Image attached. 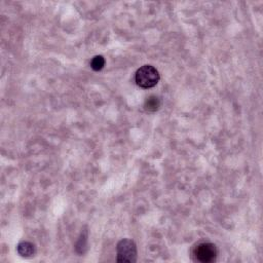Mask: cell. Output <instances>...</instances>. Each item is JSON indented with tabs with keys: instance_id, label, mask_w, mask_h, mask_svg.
<instances>
[{
	"instance_id": "cell-5",
	"label": "cell",
	"mask_w": 263,
	"mask_h": 263,
	"mask_svg": "<svg viewBox=\"0 0 263 263\" xmlns=\"http://www.w3.org/2000/svg\"><path fill=\"white\" fill-rule=\"evenodd\" d=\"M160 104L161 103H160L159 98H157V97H154V96H152V97H149L146 100V102H145V108L148 111H155V110L159 109Z\"/></svg>"
},
{
	"instance_id": "cell-4",
	"label": "cell",
	"mask_w": 263,
	"mask_h": 263,
	"mask_svg": "<svg viewBox=\"0 0 263 263\" xmlns=\"http://www.w3.org/2000/svg\"><path fill=\"white\" fill-rule=\"evenodd\" d=\"M18 252L23 257H31L35 253L34 245L29 242H22L18 246Z\"/></svg>"
},
{
	"instance_id": "cell-2",
	"label": "cell",
	"mask_w": 263,
	"mask_h": 263,
	"mask_svg": "<svg viewBox=\"0 0 263 263\" xmlns=\"http://www.w3.org/2000/svg\"><path fill=\"white\" fill-rule=\"evenodd\" d=\"M137 259V248L132 240H122L117 245L118 262H135Z\"/></svg>"
},
{
	"instance_id": "cell-3",
	"label": "cell",
	"mask_w": 263,
	"mask_h": 263,
	"mask_svg": "<svg viewBox=\"0 0 263 263\" xmlns=\"http://www.w3.org/2000/svg\"><path fill=\"white\" fill-rule=\"evenodd\" d=\"M194 256L198 262L210 263L216 260L217 249L211 243H201L195 248Z\"/></svg>"
},
{
	"instance_id": "cell-1",
	"label": "cell",
	"mask_w": 263,
	"mask_h": 263,
	"mask_svg": "<svg viewBox=\"0 0 263 263\" xmlns=\"http://www.w3.org/2000/svg\"><path fill=\"white\" fill-rule=\"evenodd\" d=\"M136 83L142 89H150L155 87L160 81L159 71L151 65H144L136 72Z\"/></svg>"
},
{
	"instance_id": "cell-6",
	"label": "cell",
	"mask_w": 263,
	"mask_h": 263,
	"mask_svg": "<svg viewBox=\"0 0 263 263\" xmlns=\"http://www.w3.org/2000/svg\"><path fill=\"white\" fill-rule=\"evenodd\" d=\"M105 65V60L102 56H96L93 58L92 62H91V67L95 70V71H100L103 69Z\"/></svg>"
}]
</instances>
